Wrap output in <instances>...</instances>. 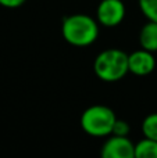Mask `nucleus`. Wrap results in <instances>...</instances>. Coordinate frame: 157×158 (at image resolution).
Wrapping results in <instances>:
<instances>
[{
    "label": "nucleus",
    "instance_id": "1",
    "mask_svg": "<svg viewBox=\"0 0 157 158\" xmlns=\"http://www.w3.org/2000/svg\"><path fill=\"white\" fill-rule=\"evenodd\" d=\"M99 22L88 14H71L61 24V35L68 44L86 47L95 43L99 36Z\"/></svg>",
    "mask_w": 157,
    "mask_h": 158
},
{
    "label": "nucleus",
    "instance_id": "2",
    "mask_svg": "<svg viewBox=\"0 0 157 158\" xmlns=\"http://www.w3.org/2000/svg\"><path fill=\"white\" fill-rule=\"evenodd\" d=\"M93 71L103 82L121 81L129 72L128 54L120 49H106L96 56L93 61Z\"/></svg>",
    "mask_w": 157,
    "mask_h": 158
},
{
    "label": "nucleus",
    "instance_id": "3",
    "mask_svg": "<svg viewBox=\"0 0 157 158\" xmlns=\"http://www.w3.org/2000/svg\"><path fill=\"white\" fill-rule=\"evenodd\" d=\"M117 121L114 111L107 106L95 104L81 115V128L86 135L93 137H107L113 133V126Z\"/></svg>",
    "mask_w": 157,
    "mask_h": 158
},
{
    "label": "nucleus",
    "instance_id": "4",
    "mask_svg": "<svg viewBox=\"0 0 157 158\" xmlns=\"http://www.w3.org/2000/svg\"><path fill=\"white\" fill-rule=\"evenodd\" d=\"M125 13L122 0H102L96 8V19L102 27L114 28L124 21Z\"/></svg>",
    "mask_w": 157,
    "mask_h": 158
},
{
    "label": "nucleus",
    "instance_id": "5",
    "mask_svg": "<svg viewBox=\"0 0 157 158\" xmlns=\"http://www.w3.org/2000/svg\"><path fill=\"white\" fill-rule=\"evenodd\" d=\"M100 156L103 158H134L135 144L128 139V136L110 135L103 143Z\"/></svg>",
    "mask_w": 157,
    "mask_h": 158
},
{
    "label": "nucleus",
    "instance_id": "6",
    "mask_svg": "<svg viewBox=\"0 0 157 158\" xmlns=\"http://www.w3.org/2000/svg\"><path fill=\"white\" fill-rule=\"evenodd\" d=\"M128 67L131 74L136 77H146L155 71L156 58L152 52L141 47L139 50L128 54Z\"/></svg>",
    "mask_w": 157,
    "mask_h": 158
},
{
    "label": "nucleus",
    "instance_id": "7",
    "mask_svg": "<svg viewBox=\"0 0 157 158\" xmlns=\"http://www.w3.org/2000/svg\"><path fill=\"white\" fill-rule=\"evenodd\" d=\"M139 44L142 49L155 53L157 52V22L149 21L141 28L139 32Z\"/></svg>",
    "mask_w": 157,
    "mask_h": 158
},
{
    "label": "nucleus",
    "instance_id": "8",
    "mask_svg": "<svg viewBox=\"0 0 157 158\" xmlns=\"http://www.w3.org/2000/svg\"><path fill=\"white\" fill-rule=\"evenodd\" d=\"M135 158H157V140L143 137L135 144Z\"/></svg>",
    "mask_w": 157,
    "mask_h": 158
},
{
    "label": "nucleus",
    "instance_id": "9",
    "mask_svg": "<svg viewBox=\"0 0 157 158\" xmlns=\"http://www.w3.org/2000/svg\"><path fill=\"white\" fill-rule=\"evenodd\" d=\"M142 133L145 137L157 140V112L149 114L142 122Z\"/></svg>",
    "mask_w": 157,
    "mask_h": 158
},
{
    "label": "nucleus",
    "instance_id": "10",
    "mask_svg": "<svg viewBox=\"0 0 157 158\" xmlns=\"http://www.w3.org/2000/svg\"><path fill=\"white\" fill-rule=\"evenodd\" d=\"M142 14L149 21L157 22V0H138Z\"/></svg>",
    "mask_w": 157,
    "mask_h": 158
},
{
    "label": "nucleus",
    "instance_id": "11",
    "mask_svg": "<svg viewBox=\"0 0 157 158\" xmlns=\"http://www.w3.org/2000/svg\"><path fill=\"white\" fill-rule=\"evenodd\" d=\"M131 132V128H129V123L124 119H118L117 118L116 123L113 126V133L111 135H117V136H128Z\"/></svg>",
    "mask_w": 157,
    "mask_h": 158
},
{
    "label": "nucleus",
    "instance_id": "12",
    "mask_svg": "<svg viewBox=\"0 0 157 158\" xmlns=\"http://www.w3.org/2000/svg\"><path fill=\"white\" fill-rule=\"evenodd\" d=\"M27 0H0V6L6 8H18L21 7Z\"/></svg>",
    "mask_w": 157,
    "mask_h": 158
}]
</instances>
